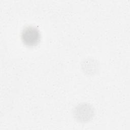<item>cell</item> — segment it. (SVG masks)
<instances>
[{
    "label": "cell",
    "instance_id": "6da1fadb",
    "mask_svg": "<svg viewBox=\"0 0 130 130\" xmlns=\"http://www.w3.org/2000/svg\"><path fill=\"white\" fill-rule=\"evenodd\" d=\"M21 38L23 43L27 46L33 47L37 45L41 39L40 31L34 26L25 27L22 31Z\"/></svg>",
    "mask_w": 130,
    "mask_h": 130
}]
</instances>
